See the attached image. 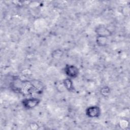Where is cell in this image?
I'll return each instance as SVG.
<instances>
[{"label":"cell","mask_w":130,"mask_h":130,"mask_svg":"<svg viewBox=\"0 0 130 130\" xmlns=\"http://www.w3.org/2000/svg\"><path fill=\"white\" fill-rule=\"evenodd\" d=\"M101 94L104 96H107L110 93V89L108 86H104L101 89Z\"/></svg>","instance_id":"52a82bcc"},{"label":"cell","mask_w":130,"mask_h":130,"mask_svg":"<svg viewBox=\"0 0 130 130\" xmlns=\"http://www.w3.org/2000/svg\"><path fill=\"white\" fill-rule=\"evenodd\" d=\"M95 32L98 37L108 38L112 35V32L103 25H99L95 29Z\"/></svg>","instance_id":"277c9868"},{"label":"cell","mask_w":130,"mask_h":130,"mask_svg":"<svg viewBox=\"0 0 130 130\" xmlns=\"http://www.w3.org/2000/svg\"><path fill=\"white\" fill-rule=\"evenodd\" d=\"M63 84L64 87L68 91H72L74 90L73 83L72 79L70 78H67L63 80Z\"/></svg>","instance_id":"5b68a950"},{"label":"cell","mask_w":130,"mask_h":130,"mask_svg":"<svg viewBox=\"0 0 130 130\" xmlns=\"http://www.w3.org/2000/svg\"><path fill=\"white\" fill-rule=\"evenodd\" d=\"M96 42L98 45L100 46H105L107 44L108 38L97 36L96 39Z\"/></svg>","instance_id":"8992f818"},{"label":"cell","mask_w":130,"mask_h":130,"mask_svg":"<svg viewBox=\"0 0 130 130\" xmlns=\"http://www.w3.org/2000/svg\"><path fill=\"white\" fill-rule=\"evenodd\" d=\"M64 71L68 78L71 79H74L77 77L79 73L78 68L73 64H66Z\"/></svg>","instance_id":"7a4b0ae2"},{"label":"cell","mask_w":130,"mask_h":130,"mask_svg":"<svg viewBox=\"0 0 130 130\" xmlns=\"http://www.w3.org/2000/svg\"><path fill=\"white\" fill-rule=\"evenodd\" d=\"M86 115L90 118H98L101 113L100 108L98 106H91L85 110Z\"/></svg>","instance_id":"3957f363"},{"label":"cell","mask_w":130,"mask_h":130,"mask_svg":"<svg viewBox=\"0 0 130 130\" xmlns=\"http://www.w3.org/2000/svg\"><path fill=\"white\" fill-rule=\"evenodd\" d=\"M23 107L26 109H31L37 107L40 103V100L36 97L26 98L23 99L22 102Z\"/></svg>","instance_id":"6da1fadb"}]
</instances>
